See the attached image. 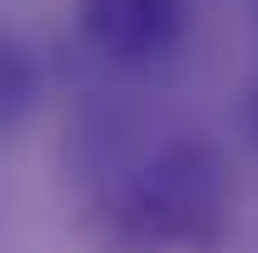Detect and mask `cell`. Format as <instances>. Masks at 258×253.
Here are the masks:
<instances>
[{
	"label": "cell",
	"instance_id": "cell-1",
	"mask_svg": "<svg viewBox=\"0 0 258 253\" xmlns=\"http://www.w3.org/2000/svg\"><path fill=\"white\" fill-rule=\"evenodd\" d=\"M114 223L139 248L219 253L233 233V164L204 134H174L129 174Z\"/></svg>",
	"mask_w": 258,
	"mask_h": 253
},
{
	"label": "cell",
	"instance_id": "cell-2",
	"mask_svg": "<svg viewBox=\"0 0 258 253\" xmlns=\"http://www.w3.org/2000/svg\"><path fill=\"white\" fill-rule=\"evenodd\" d=\"M194 0H75V25L99 60L139 70L159 65L189 35Z\"/></svg>",
	"mask_w": 258,
	"mask_h": 253
},
{
	"label": "cell",
	"instance_id": "cell-3",
	"mask_svg": "<svg viewBox=\"0 0 258 253\" xmlns=\"http://www.w3.org/2000/svg\"><path fill=\"white\" fill-rule=\"evenodd\" d=\"M45 95V65L40 50L20 30H5L0 25V139L25 129L40 109Z\"/></svg>",
	"mask_w": 258,
	"mask_h": 253
},
{
	"label": "cell",
	"instance_id": "cell-4",
	"mask_svg": "<svg viewBox=\"0 0 258 253\" xmlns=\"http://www.w3.org/2000/svg\"><path fill=\"white\" fill-rule=\"evenodd\" d=\"M248 134H253V144H258V85H253V95H248Z\"/></svg>",
	"mask_w": 258,
	"mask_h": 253
}]
</instances>
